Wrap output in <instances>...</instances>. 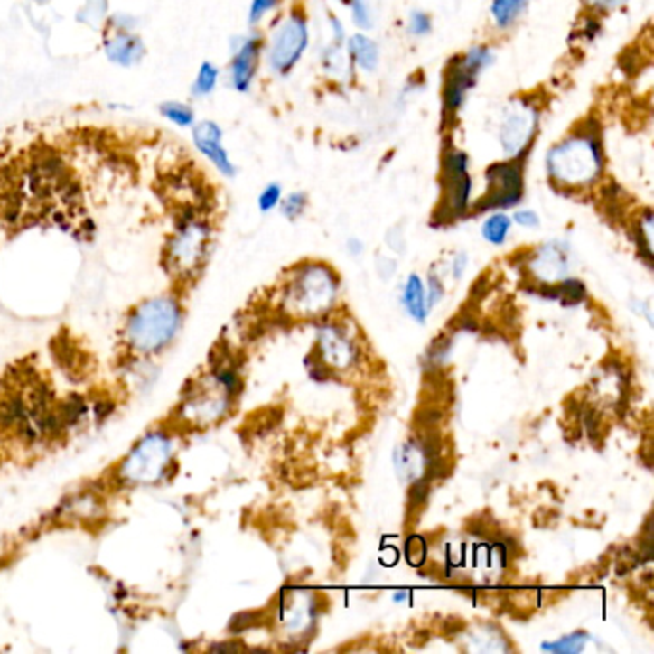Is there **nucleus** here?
Wrapping results in <instances>:
<instances>
[{
  "mask_svg": "<svg viewBox=\"0 0 654 654\" xmlns=\"http://www.w3.org/2000/svg\"><path fill=\"white\" fill-rule=\"evenodd\" d=\"M587 3L591 6L595 8H603V10H612L616 6H621L624 3H628V0H587Z\"/></svg>",
  "mask_w": 654,
  "mask_h": 654,
  "instance_id": "c756f323",
  "label": "nucleus"
},
{
  "mask_svg": "<svg viewBox=\"0 0 654 654\" xmlns=\"http://www.w3.org/2000/svg\"><path fill=\"white\" fill-rule=\"evenodd\" d=\"M348 52L351 54L357 68L363 71H375L380 61L378 44L363 33H355L348 41Z\"/></svg>",
  "mask_w": 654,
  "mask_h": 654,
  "instance_id": "4468645a",
  "label": "nucleus"
},
{
  "mask_svg": "<svg viewBox=\"0 0 654 654\" xmlns=\"http://www.w3.org/2000/svg\"><path fill=\"white\" fill-rule=\"evenodd\" d=\"M510 217L505 213H493L491 217L481 225V237H484L490 244L501 246L505 244L509 232H510Z\"/></svg>",
  "mask_w": 654,
  "mask_h": 654,
  "instance_id": "6ab92c4d",
  "label": "nucleus"
},
{
  "mask_svg": "<svg viewBox=\"0 0 654 654\" xmlns=\"http://www.w3.org/2000/svg\"><path fill=\"white\" fill-rule=\"evenodd\" d=\"M305 204H307V196L304 192H292L285 200H280L278 206L288 220H295V217H300L304 213Z\"/></svg>",
  "mask_w": 654,
  "mask_h": 654,
  "instance_id": "5701e85b",
  "label": "nucleus"
},
{
  "mask_svg": "<svg viewBox=\"0 0 654 654\" xmlns=\"http://www.w3.org/2000/svg\"><path fill=\"white\" fill-rule=\"evenodd\" d=\"M403 305L407 309V313L416 321L423 324L426 321V313H428V304H426V288L420 280L418 275H411L405 283L403 288Z\"/></svg>",
  "mask_w": 654,
  "mask_h": 654,
  "instance_id": "2eb2a0df",
  "label": "nucleus"
},
{
  "mask_svg": "<svg viewBox=\"0 0 654 654\" xmlns=\"http://www.w3.org/2000/svg\"><path fill=\"white\" fill-rule=\"evenodd\" d=\"M409 31H411V33H413L415 37H425V35H428L430 31H432L430 15L425 14V12H420V10H415V12L411 14V18H409Z\"/></svg>",
  "mask_w": 654,
  "mask_h": 654,
  "instance_id": "bb28decb",
  "label": "nucleus"
},
{
  "mask_svg": "<svg viewBox=\"0 0 654 654\" xmlns=\"http://www.w3.org/2000/svg\"><path fill=\"white\" fill-rule=\"evenodd\" d=\"M280 200H283V189H280L278 182H271L261 191L257 198V206L263 213H267L280 204Z\"/></svg>",
  "mask_w": 654,
  "mask_h": 654,
  "instance_id": "4be33fe9",
  "label": "nucleus"
},
{
  "mask_svg": "<svg viewBox=\"0 0 654 654\" xmlns=\"http://www.w3.org/2000/svg\"><path fill=\"white\" fill-rule=\"evenodd\" d=\"M278 6V0H252L250 10H248V22L250 25L259 23L265 15Z\"/></svg>",
  "mask_w": 654,
  "mask_h": 654,
  "instance_id": "a878e982",
  "label": "nucleus"
},
{
  "mask_svg": "<svg viewBox=\"0 0 654 654\" xmlns=\"http://www.w3.org/2000/svg\"><path fill=\"white\" fill-rule=\"evenodd\" d=\"M351 15L357 27L370 29L372 27V12L369 6V0H350Z\"/></svg>",
  "mask_w": 654,
  "mask_h": 654,
  "instance_id": "393cba45",
  "label": "nucleus"
},
{
  "mask_svg": "<svg viewBox=\"0 0 654 654\" xmlns=\"http://www.w3.org/2000/svg\"><path fill=\"white\" fill-rule=\"evenodd\" d=\"M493 60L495 56L490 46H472L469 52L453 61V66L449 68L444 90L447 112L459 110L466 98V92L476 85L478 77L493 64Z\"/></svg>",
  "mask_w": 654,
  "mask_h": 654,
  "instance_id": "423d86ee",
  "label": "nucleus"
},
{
  "mask_svg": "<svg viewBox=\"0 0 654 654\" xmlns=\"http://www.w3.org/2000/svg\"><path fill=\"white\" fill-rule=\"evenodd\" d=\"M472 179L469 175V155L461 150H451L444 160V206L442 213L449 220H457L469 210Z\"/></svg>",
  "mask_w": 654,
  "mask_h": 654,
  "instance_id": "6e6552de",
  "label": "nucleus"
},
{
  "mask_svg": "<svg viewBox=\"0 0 654 654\" xmlns=\"http://www.w3.org/2000/svg\"><path fill=\"white\" fill-rule=\"evenodd\" d=\"M158 112L167 123L179 129H191L198 121L194 107L182 100H165L158 106Z\"/></svg>",
  "mask_w": 654,
  "mask_h": 654,
  "instance_id": "dca6fc26",
  "label": "nucleus"
},
{
  "mask_svg": "<svg viewBox=\"0 0 654 654\" xmlns=\"http://www.w3.org/2000/svg\"><path fill=\"white\" fill-rule=\"evenodd\" d=\"M220 68H217L213 61L206 60L201 61L194 81L191 85V97L192 98H208L210 95H213V90L220 85Z\"/></svg>",
  "mask_w": 654,
  "mask_h": 654,
  "instance_id": "f3484780",
  "label": "nucleus"
},
{
  "mask_svg": "<svg viewBox=\"0 0 654 654\" xmlns=\"http://www.w3.org/2000/svg\"><path fill=\"white\" fill-rule=\"evenodd\" d=\"M261 54V37L244 35L232 42V60L229 68V79L237 92H248L254 85Z\"/></svg>",
  "mask_w": 654,
  "mask_h": 654,
  "instance_id": "f8f14e48",
  "label": "nucleus"
},
{
  "mask_svg": "<svg viewBox=\"0 0 654 654\" xmlns=\"http://www.w3.org/2000/svg\"><path fill=\"white\" fill-rule=\"evenodd\" d=\"M346 3H348V0H346Z\"/></svg>",
  "mask_w": 654,
  "mask_h": 654,
  "instance_id": "f704fd0d",
  "label": "nucleus"
},
{
  "mask_svg": "<svg viewBox=\"0 0 654 654\" xmlns=\"http://www.w3.org/2000/svg\"><path fill=\"white\" fill-rule=\"evenodd\" d=\"M309 44V29L304 15L292 14L280 23L275 33L271 35L267 46V61L269 68L278 73L286 75L298 64Z\"/></svg>",
  "mask_w": 654,
  "mask_h": 654,
  "instance_id": "39448f33",
  "label": "nucleus"
},
{
  "mask_svg": "<svg viewBox=\"0 0 654 654\" xmlns=\"http://www.w3.org/2000/svg\"><path fill=\"white\" fill-rule=\"evenodd\" d=\"M589 635L580 631V633H572V635H566V637H560L558 641L555 643H543V650L547 652H556V654H566V652H580L584 649V645L587 643Z\"/></svg>",
  "mask_w": 654,
  "mask_h": 654,
  "instance_id": "aec40b11",
  "label": "nucleus"
},
{
  "mask_svg": "<svg viewBox=\"0 0 654 654\" xmlns=\"http://www.w3.org/2000/svg\"><path fill=\"white\" fill-rule=\"evenodd\" d=\"M537 129V110L528 102L517 100L505 107L500 123V145L509 158L519 155L529 146Z\"/></svg>",
  "mask_w": 654,
  "mask_h": 654,
  "instance_id": "1a4fd4ad",
  "label": "nucleus"
},
{
  "mask_svg": "<svg viewBox=\"0 0 654 654\" xmlns=\"http://www.w3.org/2000/svg\"><path fill=\"white\" fill-rule=\"evenodd\" d=\"M394 603H405V601H409L411 599V595L407 593V591H397V593H394Z\"/></svg>",
  "mask_w": 654,
  "mask_h": 654,
  "instance_id": "72a5a7b5",
  "label": "nucleus"
},
{
  "mask_svg": "<svg viewBox=\"0 0 654 654\" xmlns=\"http://www.w3.org/2000/svg\"><path fill=\"white\" fill-rule=\"evenodd\" d=\"M348 248H350V252H351L353 256H357V254H361V252H363V244H361L360 240H355V238L348 242Z\"/></svg>",
  "mask_w": 654,
  "mask_h": 654,
  "instance_id": "473e14b6",
  "label": "nucleus"
},
{
  "mask_svg": "<svg viewBox=\"0 0 654 654\" xmlns=\"http://www.w3.org/2000/svg\"><path fill=\"white\" fill-rule=\"evenodd\" d=\"M331 27H332V33H334L336 42H341V41L346 39L344 25H341V22L336 18V15H331Z\"/></svg>",
  "mask_w": 654,
  "mask_h": 654,
  "instance_id": "7c9ffc66",
  "label": "nucleus"
},
{
  "mask_svg": "<svg viewBox=\"0 0 654 654\" xmlns=\"http://www.w3.org/2000/svg\"><path fill=\"white\" fill-rule=\"evenodd\" d=\"M520 227H526V229H532V227H537L539 225V217L536 211L532 210H520L515 213V217H512Z\"/></svg>",
  "mask_w": 654,
  "mask_h": 654,
  "instance_id": "cd10ccee",
  "label": "nucleus"
},
{
  "mask_svg": "<svg viewBox=\"0 0 654 654\" xmlns=\"http://www.w3.org/2000/svg\"><path fill=\"white\" fill-rule=\"evenodd\" d=\"M528 6V0H493L491 15L500 29H507L519 20V15Z\"/></svg>",
  "mask_w": 654,
  "mask_h": 654,
  "instance_id": "a211bd4d",
  "label": "nucleus"
},
{
  "mask_svg": "<svg viewBox=\"0 0 654 654\" xmlns=\"http://www.w3.org/2000/svg\"><path fill=\"white\" fill-rule=\"evenodd\" d=\"M545 165L549 177L568 189L595 182L603 171L599 138L593 135L570 136L549 150Z\"/></svg>",
  "mask_w": 654,
  "mask_h": 654,
  "instance_id": "f03ea898",
  "label": "nucleus"
},
{
  "mask_svg": "<svg viewBox=\"0 0 654 654\" xmlns=\"http://www.w3.org/2000/svg\"><path fill=\"white\" fill-rule=\"evenodd\" d=\"M346 64H348V58H346L344 51H341L338 44L331 46V49L326 51V54H324V68L329 70L332 75H346V73H350V70H348Z\"/></svg>",
  "mask_w": 654,
  "mask_h": 654,
  "instance_id": "412c9836",
  "label": "nucleus"
},
{
  "mask_svg": "<svg viewBox=\"0 0 654 654\" xmlns=\"http://www.w3.org/2000/svg\"><path fill=\"white\" fill-rule=\"evenodd\" d=\"M488 194L480 200L478 210H505L515 206L522 198V169L515 162L495 164L488 169Z\"/></svg>",
  "mask_w": 654,
  "mask_h": 654,
  "instance_id": "9d476101",
  "label": "nucleus"
},
{
  "mask_svg": "<svg viewBox=\"0 0 654 654\" xmlns=\"http://www.w3.org/2000/svg\"><path fill=\"white\" fill-rule=\"evenodd\" d=\"M555 294H556V298H563L565 302L575 304L585 298V288L580 280H566V283L555 286Z\"/></svg>",
  "mask_w": 654,
  "mask_h": 654,
  "instance_id": "b1692460",
  "label": "nucleus"
},
{
  "mask_svg": "<svg viewBox=\"0 0 654 654\" xmlns=\"http://www.w3.org/2000/svg\"><path fill=\"white\" fill-rule=\"evenodd\" d=\"M181 319V307L169 295L143 302L126 322L127 346L140 355L160 353L177 336Z\"/></svg>",
  "mask_w": 654,
  "mask_h": 654,
  "instance_id": "f257e3e1",
  "label": "nucleus"
},
{
  "mask_svg": "<svg viewBox=\"0 0 654 654\" xmlns=\"http://www.w3.org/2000/svg\"><path fill=\"white\" fill-rule=\"evenodd\" d=\"M232 396L235 394L223 384L220 375L213 372L211 377L201 380V384L194 388L191 394H186L181 407V416L189 420L191 425L206 426L227 413Z\"/></svg>",
  "mask_w": 654,
  "mask_h": 654,
  "instance_id": "0eeeda50",
  "label": "nucleus"
},
{
  "mask_svg": "<svg viewBox=\"0 0 654 654\" xmlns=\"http://www.w3.org/2000/svg\"><path fill=\"white\" fill-rule=\"evenodd\" d=\"M102 51L110 64L117 68H135L146 56V42L136 31L104 27Z\"/></svg>",
  "mask_w": 654,
  "mask_h": 654,
  "instance_id": "ddd939ff",
  "label": "nucleus"
},
{
  "mask_svg": "<svg viewBox=\"0 0 654 654\" xmlns=\"http://www.w3.org/2000/svg\"><path fill=\"white\" fill-rule=\"evenodd\" d=\"M464 267H466V256H464V254L455 256V261H453V275H455L457 278L462 275Z\"/></svg>",
  "mask_w": 654,
  "mask_h": 654,
  "instance_id": "2f4dec72",
  "label": "nucleus"
},
{
  "mask_svg": "<svg viewBox=\"0 0 654 654\" xmlns=\"http://www.w3.org/2000/svg\"><path fill=\"white\" fill-rule=\"evenodd\" d=\"M191 133L196 150L204 155V158L220 171L221 175L225 177L237 175V165L232 164L229 150L223 145V129L220 123L213 119L196 121L191 127Z\"/></svg>",
  "mask_w": 654,
  "mask_h": 654,
  "instance_id": "9b49d317",
  "label": "nucleus"
},
{
  "mask_svg": "<svg viewBox=\"0 0 654 654\" xmlns=\"http://www.w3.org/2000/svg\"><path fill=\"white\" fill-rule=\"evenodd\" d=\"M210 240L211 227L204 217L194 210L184 211L173 232H171L165 248L169 269L182 276L196 273L206 259Z\"/></svg>",
  "mask_w": 654,
  "mask_h": 654,
  "instance_id": "20e7f679",
  "label": "nucleus"
},
{
  "mask_svg": "<svg viewBox=\"0 0 654 654\" xmlns=\"http://www.w3.org/2000/svg\"><path fill=\"white\" fill-rule=\"evenodd\" d=\"M175 455V442L164 430H154L123 459L119 474L129 486H154L167 474Z\"/></svg>",
  "mask_w": 654,
  "mask_h": 654,
  "instance_id": "7ed1b4c3",
  "label": "nucleus"
},
{
  "mask_svg": "<svg viewBox=\"0 0 654 654\" xmlns=\"http://www.w3.org/2000/svg\"><path fill=\"white\" fill-rule=\"evenodd\" d=\"M428 304L430 305H434V304H438V298H442V283H440V280L438 278H435V276H430V290H428Z\"/></svg>",
  "mask_w": 654,
  "mask_h": 654,
  "instance_id": "c85d7f7f",
  "label": "nucleus"
}]
</instances>
